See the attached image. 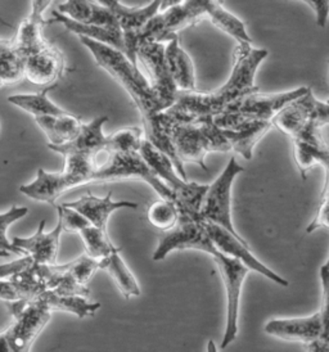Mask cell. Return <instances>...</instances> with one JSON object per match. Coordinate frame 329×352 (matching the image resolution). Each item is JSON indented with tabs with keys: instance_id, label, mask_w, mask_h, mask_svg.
Returning a JSON list of instances; mask_svg holds the SVG:
<instances>
[{
	"instance_id": "cell-37",
	"label": "cell",
	"mask_w": 329,
	"mask_h": 352,
	"mask_svg": "<svg viewBox=\"0 0 329 352\" xmlns=\"http://www.w3.org/2000/svg\"><path fill=\"white\" fill-rule=\"evenodd\" d=\"M29 212V208L28 207H17V206H12L8 212H4L1 217H0V252L1 256H6L7 252L10 254H21V256H25V252L19 250L17 247H14L13 243H10L7 238V229L8 226L20 220L21 217L26 215Z\"/></svg>"
},
{
	"instance_id": "cell-22",
	"label": "cell",
	"mask_w": 329,
	"mask_h": 352,
	"mask_svg": "<svg viewBox=\"0 0 329 352\" xmlns=\"http://www.w3.org/2000/svg\"><path fill=\"white\" fill-rule=\"evenodd\" d=\"M59 10L70 19L81 23L121 29L114 13L100 1L96 3L93 0H67L59 6Z\"/></svg>"
},
{
	"instance_id": "cell-36",
	"label": "cell",
	"mask_w": 329,
	"mask_h": 352,
	"mask_svg": "<svg viewBox=\"0 0 329 352\" xmlns=\"http://www.w3.org/2000/svg\"><path fill=\"white\" fill-rule=\"evenodd\" d=\"M142 130L138 127H125L108 137L107 152H139L142 147Z\"/></svg>"
},
{
	"instance_id": "cell-28",
	"label": "cell",
	"mask_w": 329,
	"mask_h": 352,
	"mask_svg": "<svg viewBox=\"0 0 329 352\" xmlns=\"http://www.w3.org/2000/svg\"><path fill=\"white\" fill-rule=\"evenodd\" d=\"M35 300L44 303L50 311H65L78 315V318L92 316L97 313L100 303H92L81 296H61L52 289H47Z\"/></svg>"
},
{
	"instance_id": "cell-32",
	"label": "cell",
	"mask_w": 329,
	"mask_h": 352,
	"mask_svg": "<svg viewBox=\"0 0 329 352\" xmlns=\"http://www.w3.org/2000/svg\"><path fill=\"white\" fill-rule=\"evenodd\" d=\"M43 26L44 22L34 20L30 16L21 23L17 36L12 41L25 57L48 44L43 36Z\"/></svg>"
},
{
	"instance_id": "cell-8",
	"label": "cell",
	"mask_w": 329,
	"mask_h": 352,
	"mask_svg": "<svg viewBox=\"0 0 329 352\" xmlns=\"http://www.w3.org/2000/svg\"><path fill=\"white\" fill-rule=\"evenodd\" d=\"M107 160L105 164L98 165L90 177V183H109L118 180H142L148 183L157 192V195L174 202V192L164 184L158 177L152 167L148 165L140 152H106ZM176 205V204H175Z\"/></svg>"
},
{
	"instance_id": "cell-12",
	"label": "cell",
	"mask_w": 329,
	"mask_h": 352,
	"mask_svg": "<svg viewBox=\"0 0 329 352\" xmlns=\"http://www.w3.org/2000/svg\"><path fill=\"white\" fill-rule=\"evenodd\" d=\"M138 60L145 66L152 89L164 111L174 106L179 89L175 84L174 78L166 58V47L161 41L145 40L140 43L138 53Z\"/></svg>"
},
{
	"instance_id": "cell-20",
	"label": "cell",
	"mask_w": 329,
	"mask_h": 352,
	"mask_svg": "<svg viewBox=\"0 0 329 352\" xmlns=\"http://www.w3.org/2000/svg\"><path fill=\"white\" fill-rule=\"evenodd\" d=\"M45 221L39 224L36 233L30 238L14 236L12 243L25 254H30L36 265H54L59 252V238L62 234V224L57 223L54 230L50 233H44Z\"/></svg>"
},
{
	"instance_id": "cell-5",
	"label": "cell",
	"mask_w": 329,
	"mask_h": 352,
	"mask_svg": "<svg viewBox=\"0 0 329 352\" xmlns=\"http://www.w3.org/2000/svg\"><path fill=\"white\" fill-rule=\"evenodd\" d=\"M139 152L158 177L174 192L175 204L180 215L201 219V206L209 186L188 183L182 176L178 175L171 158L156 148L147 138L143 139Z\"/></svg>"
},
{
	"instance_id": "cell-9",
	"label": "cell",
	"mask_w": 329,
	"mask_h": 352,
	"mask_svg": "<svg viewBox=\"0 0 329 352\" xmlns=\"http://www.w3.org/2000/svg\"><path fill=\"white\" fill-rule=\"evenodd\" d=\"M273 125L290 138L300 135L305 130H320L329 125V102H320L311 89L273 118Z\"/></svg>"
},
{
	"instance_id": "cell-18",
	"label": "cell",
	"mask_w": 329,
	"mask_h": 352,
	"mask_svg": "<svg viewBox=\"0 0 329 352\" xmlns=\"http://www.w3.org/2000/svg\"><path fill=\"white\" fill-rule=\"evenodd\" d=\"M108 118H102L93 120L90 124H84L81 131L76 138L65 144H50L48 148L61 153L62 156L68 155H87V156L96 157L100 153H106L108 151V137H105L102 127L105 125Z\"/></svg>"
},
{
	"instance_id": "cell-7",
	"label": "cell",
	"mask_w": 329,
	"mask_h": 352,
	"mask_svg": "<svg viewBox=\"0 0 329 352\" xmlns=\"http://www.w3.org/2000/svg\"><path fill=\"white\" fill-rule=\"evenodd\" d=\"M7 303L14 323L10 325V329L0 334V350L3 352L29 351L50 320L52 311L35 298Z\"/></svg>"
},
{
	"instance_id": "cell-45",
	"label": "cell",
	"mask_w": 329,
	"mask_h": 352,
	"mask_svg": "<svg viewBox=\"0 0 329 352\" xmlns=\"http://www.w3.org/2000/svg\"><path fill=\"white\" fill-rule=\"evenodd\" d=\"M210 351H213V342L210 343Z\"/></svg>"
},
{
	"instance_id": "cell-40",
	"label": "cell",
	"mask_w": 329,
	"mask_h": 352,
	"mask_svg": "<svg viewBox=\"0 0 329 352\" xmlns=\"http://www.w3.org/2000/svg\"><path fill=\"white\" fill-rule=\"evenodd\" d=\"M320 228L329 229V183H326V186H324L318 214L315 216L314 221L308 226L306 233L310 234V233L318 230Z\"/></svg>"
},
{
	"instance_id": "cell-29",
	"label": "cell",
	"mask_w": 329,
	"mask_h": 352,
	"mask_svg": "<svg viewBox=\"0 0 329 352\" xmlns=\"http://www.w3.org/2000/svg\"><path fill=\"white\" fill-rule=\"evenodd\" d=\"M120 251L103 257L99 260V269L105 270L112 276V279L116 282L120 292L124 294L126 300L131 297H138L140 294V288L138 285L134 275L127 269L124 260L118 254Z\"/></svg>"
},
{
	"instance_id": "cell-30",
	"label": "cell",
	"mask_w": 329,
	"mask_h": 352,
	"mask_svg": "<svg viewBox=\"0 0 329 352\" xmlns=\"http://www.w3.org/2000/svg\"><path fill=\"white\" fill-rule=\"evenodd\" d=\"M26 57L17 50L12 40H1L0 44V80L1 85L16 84L25 78Z\"/></svg>"
},
{
	"instance_id": "cell-42",
	"label": "cell",
	"mask_w": 329,
	"mask_h": 352,
	"mask_svg": "<svg viewBox=\"0 0 329 352\" xmlns=\"http://www.w3.org/2000/svg\"><path fill=\"white\" fill-rule=\"evenodd\" d=\"M312 7L317 13V22L320 28H324L329 17V0H304Z\"/></svg>"
},
{
	"instance_id": "cell-17",
	"label": "cell",
	"mask_w": 329,
	"mask_h": 352,
	"mask_svg": "<svg viewBox=\"0 0 329 352\" xmlns=\"http://www.w3.org/2000/svg\"><path fill=\"white\" fill-rule=\"evenodd\" d=\"M295 160L301 176L306 179V173L314 165L326 170V183H329V147L320 134V130H305L300 135L292 138Z\"/></svg>"
},
{
	"instance_id": "cell-21",
	"label": "cell",
	"mask_w": 329,
	"mask_h": 352,
	"mask_svg": "<svg viewBox=\"0 0 329 352\" xmlns=\"http://www.w3.org/2000/svg\"><path fill=\"white\" fill-rule=\"evenodd\" d=\"M47 289L48 285L39 274L36 264L19 274L0 279V297L6 302L34 300Z\"/></svg>"
},
{
	"instance_id": "cell-4",
	"label": "cell",
	"mask_w": 329,
	"mask_h": 352,
	"mask_svg": "<svg viewBox=\"0 0 329 352\" xmlns=\"http://www.w3.org/2000/svg\"><path fill=\"white\" fill-rule=\"evenodd\" d=\"M164 124L182 162H193L209 171L204 156L210 152H229L232 144L213 118L187 121L164 111Z\"/></svg>"
},
{
	"instance_id": "cell-23",
	"label": "cell",
	"mask_w": 329,
	"mask_h": 352,
	"mask_svg": "<svg viewBox=\"0 0 329 352\" xmlns=\"http://www.w3.org/2000/svg\"><path fill=\"white\" fill-rule=\"evenodd\" d=\"M63 205L78 210V212L81 215L85 216L93 226H98L103 230H107L108 217L114 211L120 210V208H136L138 207L134 202H126V201L114 202L111 192L105 198H98L93 195H87V196L81 197L78 201L66 202Z\"/></svg>"
},
{
	"instance_id": "cell-10",
	"label": "cell",
	"mask_w": 329,
	"mask_h": 352,
	"mask_svg": "<svg viewBox=\"0 0 329 352\" xmlns=\"http://www.w3.org/2000/svg\"><path fill=\"white\" fill-rule=\"evenodd\" d=\"M183 250L202 251L211 256L219 251L209 235L204 220L180 215L178 224L160 236L152 258L161 261L170 252Z\"/></svg>"
},
{
	"instance_id": "cell-24",
	"label": "cell",
	"mask_w": 329,
	"mask_h": 352,
	"mask_svg": "<svg viewBox=\"0 0 329 352\" xmlns=\"http://www.w3.org/2000/svg\"><path fill=\"white\" fill-rule=\"evenodd\" d=\"M273 126V121H247L235 129H222L233 151L250 161L253 148Z\"/></svg>"
},
{
	"instance_id": "cell-35",
	"label": "cell",
	"mask_w": 329,
	"mask_h": 352,
	"mask_svg": "<svg viewBox=\"0 0 329 352\" xmlns=\"http://www.w3.org/2000/svg\"><path fill=\"white\" fill-rule=\"evenodd\" d=\"M320 280L323 287V301H321V322L323 332L317 342L306 346L308 351L329 352V267L323 265L320 269Z\"/></svg>"
},
{
	"instance_id": "cell-13",
	"label": "cell",
	"mask_w": 329,
	"mask_h": 352,
	"mask_svg": "<svg viewBox=\"0 0 329 352\" xmlns=\"http://www.w3.org/2000/svg\"><path fill=\"white\" fill-rule=\"evenodd\" d=\"M213 261L217 265L223 279L228 297V319L226 331L224 334L222 349L228 347L238 334V315L242 285L250 269L241 260L217 251L213 254Z\"/></svg>"
},
{
	"instance_id": "cell-46",
	"label": "cell",
	"mask_w": 329,
	"mask_h": 352,
	"mask_svg": "<svg viewBox=\"0 0 329 352\" xmlns=\"http://www.w3.org/2000/svg\"><path fill=\"white\" fill-rule=\"evenodd\" d=\"M328 102H329V99H328Z\"/></svg>"
},
{
	"instance_id": "cell-27",
	"label": "cell",
	"mask_w": 329,
	"mask_h": 352,
	"mask_svg": "<svg viewBox=\"0 0 329 352\" xmlns=\"http://www.w3.org/2000/svg\"><path fill=\"white\" fill-rule=\"evenodd\" d=\"M36 124L44 131L50 144H65L78 135L84 124L80 118L67 113L63 116H38Z\"/></svg>"
},
{
	"instance_id": "cell-11",
	"label": "cell",
	"mask_w": 329,
	"mask_h": 352,
	"mask_svg": "<svg viewBox=\"0 0 329 352\" xmlns=\"http://www.w3.org/2000/svg\"><path fill=\"white\" fill-rule=\"evenodd\" d=\"M242 166H240L232 157L228 162L223 173L213 182L206 192L201 206L200 216L204 221H211L217 226H223L232 232L233 234L242 238L238 235L237 230L234 229L232 223V186L234 179L238 174L243 173Z\"/></svg>"
},
{
	"instance_id": "cell-33",
	"label": "cell",
	"mask_w": 329,
	"mask_h": 352,
	"mask_svg": "<svg viewBox=\"0 0 329 352\" xmlns=\"http://www.w3.org/2000/svg\"><path fill=\"white\" fill-rule=\"evenodd\" d=\"M78 234L85 245L87 254L92 256L93 258L102 260L103 257H107L114 252L121 251L118 247L112 245L107 234V230H103L98 226H87Z\"/></svg>"
},
{
	"instance_id": "cell-19",
	"label": "cell",
	"mask_w": 329,
	"mask_h": 352,
	"mask_svg": "<svg viewBox=\"0 0 329 352\" xmlns=\"http://www.w3.org/2000/svg\"><path fill=\"white\" fill-rule=\"evenodd\" d=\"M65 69L62 53L53 45L47 44L26 57L25 78L35 85H49L56 82Z\"/></svg>"
},
{
	"instance_id": "cell-34",
	"label": "cell",
	"mask_w": 329,
	"mask_h": 352,
	"mask_svg": "<svg viewBox=\"0 0 329 352\" xmlns=\"http://www.w3.org/2000/svg\"><path fill=\"white\" fill-rule=\"evenodd\" d=\"M147 216L152 226L167 232L178 224L180 219V211L174 202L161 198L160 201H156L149 206Z\"/></svg>"
},
{
	"instance_id": "cell-15",
	"label": "cell",
	"mask_w": 329,
	"mask_h": 352,
	"mask_svg": "<svg viewBox=\"0 0 329 352\" xmlns=\"http://www.w3.org/2000/svg\"><path fill=\"white\" fill-rule=\"evenodd\" d=\"M206 229L209 232L210 238L213 239V245L223 254H228L241 260L250 270L257 272L260 274L266 276L268 279L273 280L274 283L279 284L282 287H288V282L283 279L282 276L275 274L268 266L260 263L251 252V248L247 245V242L237 235L233 234L228 229L223 226H217L211 221H204Z\"/></svg>"
},
{
	"instance_id": "cell-31",
	"label": "cell",
	"mask_w": 329,
	"mask_h": 352,
	"mask_svg": "<svg viewBox=\"0 0 329 352\" xmlns=\"http://www.w3.org/2000/svg\"><path fill=\"white\" fill-rule=\"evenodd\" d=\"M50 87L44 90H41L36 94H19V96H12L8 98L12 104L22 108L28 111L34 118L38 116H63L67 115L70 112L62 109V108L56 106L53 102L48 99V91Z\"/></svg>"
},
{
	"instance_id": "cell-25",
	"label": "cell",
	"mask_w": 329,
	"mask_h": 352,
	"mask_svg": "<svg viewBox=\"0 0 329 352\" xmlns=\"http://www.w3.org/2000/svg\"><path fill=\"white\" fill-rule=\"evenodd\" d=\"M166 58L178 89L183 91H194L195 78L193 62L188 56V53L180 47L178 34H175L174 36L167 41Z\"/></svg>"
},
{
	"instance_id": "cell-16",
	"label": "cell",
	"mask_w": 329,
	"mask_h": 352,
	"mask_svg": "<svg viewBox=\"0 0 329 352\" xmlns=\"http://www.w3.org/2000/svg\"><path fill=\"white\" fill-rule=\"evenodd\" d=\"M265 333L278 337L286 341L305 343L309 346L317 342L323 332V322L320 311L308 318H293V319H273L268 322Z\"/></svg>"
},
{
	"instance_id": "cell-26",
	"label": "cell",
	"mask_w": 329,
	"mask_h": 352,
	"mask_svg": "<svg viewBox=\"0 0 329 352\" xmlns=\"http://www.w3.org/2000/svg\"><path fill=\"white\" fill-rule=\"evenodd\" d=\"M53 22L62 23L66 29L76 34L78 36H87V38L98 40L100 43H105L107 45H111L116 50H121L123 53L125 50L124 35H123L121 29H111V28L98 26V25L81 23V22L70 19L66 14L61 13L59 10L53 12Z\"/></svg>"
},
{
	"instance_id": "cell-14",
	"label": "cell",
	"mask_w": 329,
	"mask_h": 352,
	"mask_svg": "<svg viewBox=\"0 0 329 352\" xmlns=\"http://www.w3.org/2000/svg\"><path fill=\"white\" fill-rule=\"evenodd\" d=\"M109 8L116 17L120 28L123 30L124 35V44L126 57L133 63L138 60L136 53L139 44L142 43V36L145 31V25L155 17L158 10L162 7V0H153L148 6L140 8H129L123 6L118 0H98Z\"/></svg>"
},
{
	"instance_id": "cell-44",
	"label": "cell",
	"mask_w": 329,
	"mask_h": 352,
	"mask_svg": "<svg viewBox=\"0 0 329 352\" xmlns=\"http://www.w3.org/2000/svg\"><path fill=\"white\" fill-rule=\"evenodd\" d=\"M183 0H162V7H161V10H169L170 7H174L176 4H179V3H182Z\"/></svg>"
},
{
	"instance_id": "cell-1",
	"label": "cell",
	"mask_w": 329,
	"mask_h": 352,
	"mask_svg": "<svg viewBox=\"0 0 329 352\" xmlns=\"http://www.w3.org/2000/svg\"><path fill=\"white\" fill-rule=\"evenodd\" d=\"M268 54V50H256L251 43H238L234 50L231 78L223 87L210 93L179 90L174 106L166 111L175 118L187 121L222 115L244 96L259 91V87L255 84V75Z\"/></svg>"
},
{
	"instance_id": "cell-39",
	"label": "cell",
	"mask_w": 329,
	"mask_h": 352,
	"mask_svg": "<svg viewBox=\"0 0 329 352\" xmlns=\"http://www.w3.org/2000/svg\"><path fill=\"white\" fill-rule=\"evenodd\" d=\"M56 208L59 211V221L62 224L63 230L67 233H80L87 226H93L85 216L81 215L78 210L72 207L62 204L56 206Z\"/></svg>"
},
{
	"instance_id": "cell-6",
	"label": "cell",
	"mask_w": 329,
	"mask_h": 352,
	"mask_svg": "<svg viewBox=\"0 0 329 352\" xmlns=\"http://www.w3.org/2000/svg\"><path fill=\"white\" fill-rule=\"evenodd\" d=\"M309 90L310 88L302 87L274 94L255 91L237 100L222 115L213 118V122L223 129H235L247 121H273L283 108L306 94Z\"/></svg>"
},
{
	"instance_id": "cell-2",
	"label": "cell",
	"mask_w": 329,
	"mask_h": 352,
	"mask_svg": "<svg viewBox=\"0 0 329 352\" xmlns=\"http://www.w3.org/2000/svg\"><path fill=\"white\" fill-rule=\"evenodd\" d=\"M202 17H209L215 26L238 43H252L242 21L225 10L219 0H183L162 13H157L145 25L142 41H169L179 30L193 25Z\"/></svg>"
},
{
	"instance_id": "cell-38",
	"label": "cell",
	"mask_w": 329,
	"mask_h": 352,
	"mask_svg": "<svg viewBox=\"0 0 329 352\" xmlns=\"http://www.w3.org/2000/svg\"><path fill=\"white\" fill-rule=\"evenodd\" d=\"M56 267L65 272L68 274L74 275L78 282L83 284H87L93 274L99 269V260L93 258L89 254L80 256L76 260H74L72 263H68L65 265H56Z\"/></svg>"
},
{
	"instance_id": "cell-43",
	"label": "cell",
	"mask_w": 329,
	"mask_h": 352,
	"mask_svg": "<svg viewBox=\"0 0 329 352\" xmlns=\"http://www.w3.org/2000/svg\"><path fill=\"white\" fill-rule=\"evenodd\" d=\"M53 0H31V13L30 17L34 20L41 21L43 20V14L44 12L48 10L49 6L52 4Z\"/></svg>"
},
{
	"instance_id": "cell-41",
	"label": "cell",
	"mask_w": 329,
	"mask_h": 352,
	"mask_svg": "<svg viewBox=\"0 0 329 352\" xmlns=\"http://www.w3.org/2000/svg\"><path fill=\"white\" fill-rule=\"evenodd\" d=\"M35 265L34 258L30 254H25L22 256L20 260L12 261L10 264L1 265L0 266V279L1 278H8L12 275L19 274L23 270H28L31 266Z\"/></svg>"
},
{
	"instance_id": "cell-3",
	"label": "cell",
	"mask_w": 329,
	"mask_h": 352,
	"mask_svg": "<svg viewBox=\"0 0 329 352\" xmlns=\"http://www.w3.org/2000/svg\"><path fill=\"white\" fill-rule=\"evenodd\" d=\"M80 41L92 52L98 66L106 69L125 89L139 109L143 121L164 111L149 80L143 76L136 63L126 57L125 53L87 36H80Z\"/></svg>"
}]
</instances>
